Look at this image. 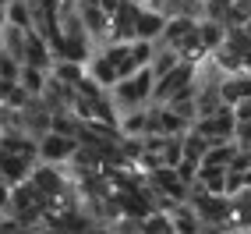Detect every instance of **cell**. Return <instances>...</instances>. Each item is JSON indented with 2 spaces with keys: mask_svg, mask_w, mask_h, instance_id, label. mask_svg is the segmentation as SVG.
Here are the masks:
<instances>
[{
  "mask_svg": "<svg viewBox=\"0 0 251 234\" xmlns=\"http://www.w3.org/2000/svg\"><path fill=\"white\" fill-rule=\"evenodd\" d=\"M209 139L202 135V131H195V128H188L184 131V160H195V163H202V156L209 153Z\"/></svg>",
  "mask_w": 251,
  "mask_h": 234,
  "instance_id": "obj_16",
  "label": "cell"
},
{
  "mask_svg": "<svg viewBox=\"0 0 251 234\" xmlns=\"http://www.w3.org/2000/svg\"><path fill=\"white\" fill-rule=\"evenodd\" d=\"M230 7H233V0H205V18H216V22L226 25Z\"/></svg>",
  "mask_w": 251,
  "mask_h": 234,
  "instance_id": "obj_25",
  "label": "cell"
},
{
  "mask_svg": "<svg viewBox=\"0 0 251 234\" xmlns=\"http://www.w3.org/2000/svg\"><path fill=\"white\" fill-rule=\"evenodd\" d=\"M177 50H180V57H184V60H195V64H202V60L209 57V46L202 43V36H198V29L191 32L188 39H180V46H177Z\"/></svg>",
  "mask_w": 251,
  "mask_h": 234,
  "instance_id": "obj_19",
  "label": "cell"
},
{
  "mask_svg": "<svg viewBox=\"0 0 251 234\" xmlns=\"http://www.w3.org/2000/svg\"><path fill=\"white\" fill-rule=\"evenodd\" d=\"M142 234H174V216L166 209H152L142 216Z\"/></svg>",
  "mask_w": 251,
  "mask_h": 234,
  "instance_id": "obj_18",
  "label": "cell"
},
{
  "mask_svg": "<svg viewBox=\"0 0 251 234\" xmlns=\"http://www.w3.org/2000/svg\"><path fill=\"white\" fill-rule=\"evenodd\" d=\"M75 149H78V139L75 135L46 131V135L39 139V160H46V163H71Z\"/></svg>",
  "mask_w": 251,
  "mask_h": 234,
  "instance_id": "obj_4",
  "label": "cell"
},
{
  "mask_svg": "<svg viewBox=\"0 0 251 234\" xmlns=\"http://www.w3.org/2000/svg\"><path fill=\"white\" fill-rule=\"evenodd\" d=\"M166 29V11H152V7H142L138 11V22H135V32L142 39H159ZM135 36V39H138Z\"/></svg>",
  "mask_w": 251,
  "mask_h": 234,
  "instance_id": "obj_12",
  "label": "cell"
},
{
  "mask_svg": "<svg viewBox=\"0 0 251 234\" xmlns=\"http://www.w3.org/2000/svg\"><path fill=\"white\" fill-rule=\"evenodd\" d=\"M75 92H78L75 86H68V82H64V78H57V75H50V78H46V89H43L39 96H43V103L57 114V110H71V103H75Z\"/></svg>",
  "mask_w": 251,
  "mask_h": 234,
  "instance_id": "obj_6",
  "label": "cell"
},
{
  "mask_svg": "<svg viewBox=\"0 0 251 234\" xmlns=\"http://www.w3.org/2000/svg\"><path fill=\"white\" fill-rule=\"evenodd\" d=\"M32 167H36V160H28L22 153H11V149H0V177L7 181V185H18V181H25L32 174Z\"/></svg>",
  "mask_w": 251,
  "mask_h": 234,
  "instance_id": "obj_8",
  "label": "cell"
},
{
  "mask_svg": "<svg viewBox=\"0 0 251 234\" xmlns=\"http://www.w3.org/2000/svg\"><path fill=\"white\" fill-rule=\"evenodd\" d=\"M191 128L202 131L209 142H226V139H233V131H237V114H233L230 103H223L220 110L209 114V117H195Z\"/></svg>",
  "mask_w": 251,
  "mask_h": 234,
  "instance_id": "obj_2",
  "label": "cell"
},
{
  "mask_svg": "<svg viewBox=\"0 0 251 234\" xmlns=\"http://www.w3.org/2000/svg\"><path fill=\"white\" fill-rule=\"evenodd\" d=\"M237 139H226V142H212L209 146V153L202 156V163H209V167H230V160H233V153H237Z\"/></svg>",
  "mask_w": 251,
  "mask_h": 234,
  "instance_id": "obj_15",
  "label": "cell"
},
{
  "mask_svg": "<svg viewBox=\"0 0 251 234\" xmlns=\"http://www.w3.org/2000/svg\"><path fill=\"white\" fill-rule=\"evenodd\" d=\"M212 60L220 64L226 75H241V71H248V64H244V57H241V50L233 46V43H220V46L212 50Z\"/></svg>",
  "mask_w": 251,
  "mask_h": 234,
  "instance_id": "obj_13",
  "label": "cell"
},
{
  "mask_svg": "<svg viewBox=\"0 0 251 234\" xmlns=\"http://www.w3.org/2000/svg\"><path fill=\"white\" fill-rule=\"evenodd\" d=\"M174 216V234H198L202 231V220H198V213L191 209V203H177L170 209Z\"/></svg>",
  "mask_w": 251,
  "mask_h": 234,
  "instance_id": "obj_14",
  "label": "cell"
},
{
  "mask_svg": "<svg viewBox=\"0 0 251 234\" xmlns=\"http://www.w3.org/2000/svg\"><path fill=\"white\" fill-rule=\"evenodd\" d=\"M78 11H81V22H85L92 43L106 46V36H110V14L103 11L99 0H78Z\"/></svg>",
  "mask_w": 251,
  "mask_h": 234,
  "instance_id": "obj_5",
  "label": "cell"
},
{
  "mask_svg": "<svg viewBox=\"0 0 251 234\" xmlns=\"http://www.w3.org/2000/svg\"><path fill=\"white\" fill-rule=\"evenodd\" d=\"M7 4H11V0H0V7H7Z\"/></svg>",
  "mask_w": 251,
  "mask_h": 234,
  "instance_id": "obj_30",
  "label": "cell"
},
{
  "mask_svg": "<svg viewBox=\"0 0 251 234\" xmlns=\"http://www.w3.org/2000/svg\"><path fill=\"white\" fill-rule=\"evenodd\" d=\"M78 128H81V117L75 110H57L53 114V128H50V131H60V135H75L78 139Z\"/></svg>",
  "mask_w": 251,
  "mask_h": 234,
  "instance_id": "obj_23",
  "label": "cell"
},
{
  "mask_svg": "<svg viewBox=\"0 0 251 234\" xmlns=\"http://www.w3.org/2000/svg\"><path fill=\"white\" fill-rule=\"evenodd\" d=\"M152 131V107H138V110H127L124 117H121V135H149Z\"/></svg>",
  "mask_w": 251,
  "mask_h": 234,
  "instance_id": "obj_11",
  "label": "cell"
},
{
  "mask_svg": "<svg viewBox=\"0 0 251 234\" xmlns=\"http://www.w3.org/2000/svg\"><path fill=\"white\" fill-rule=\"evenodd\" d=\"M152 89H156L152 68H138L135 75H124L110 92H113L117 110H138V107H145L149 99H152Z\"/></svg>",
  "mask_w": 251,
  "mask_h": 234,
  "instance_id": "obj_1",
  "label": "cell"
},
{
  "mask_svg": "<svg viewBox=\"0 0 251 234\" xmlns=\"http://www.w3.org/2000/svg\"><path fill=\"white\" fill-rule=\"evenodd\" d=\"M198 36H202V43L209 46V54H212L220 43H226V25L216 22V18H202V22H198Z\"/></svg>",
  "mask_w": 251,
  "mask_h": 234,
  "instance_id": "obj_17",
  "label": "cell"
},
{
  "mask_svg": "<svg viewBox=\"0 0 251 234\" xmlns=\"http://www.w3.org/2000/svg\"><path fill=\"white\" fill-rule=\"evenodd\" d=\"M241 149H251V121H237V131H233Z\"/></svg>",
  "mask_w": 251,
  "mask_h": 234,
  "instance_id": "obj_27",
  "label": "cell"
},
{
  "mask_svg": "<svg viewBox=\"0 0 251 234\" xmlns=\"http://www.w3.org/2000/svg\"><path fill=\"white\" fill-rule=\"evenodd\" d=\"M177 174H180L184 185L191 188L195 181H198V163H195V160H180V163H177Z\"/></svg>",
  "mask_w": 251,
  "mask_h": 234,
  "instance_id": "obj_26",
  "label": "cell"
},
{
  "mask_svg": "<svg viewBox=\"0 0 251 234\" xmlns=\"http://www.w3.org/2000/svg\"><path fill=\"white\" fill-rule=\"evenodd\" d=\"M22 78V60L11 57L4 46H0V82H18Z\"/></svg>",
  "mask_w": 251,
  "mask_h": 234,
  "instance_id": "obj_24",
  "label": "cell"
},
{
  "mask_svg": "<svg viewBox=\"0 0 251 234\" xmlns=\"http://www.w3.org/2000/svg\"><path fill=\"white\" fill-rule=\"evenodd\" d=\"M244 29H248V32H251V18H248V25H244Z\"/></svg>",
  "mask_w": 251,
  "mask_h": 234,
  "instance_id": "obj_31",
  "label": "cell"
},
{
  "mask_svg": "<svg viewBox=\"0 0 251 234\" xmlns=\"http://www.w3.org/2000/svg\"><path fill=\"white\" fill-rule=\"evenodd\" d=\"M226 43H233V46L241 50V57H244L248 71H251V32L244 25H233V29H226Z\"/></svg>",
  "mask_w": 251,
  "mask_h": 234,
  "instance_id": "obj_21",
  "label": "cell"
},
{
  "mask_svg": "<svg viewBox=\"0 0 251 234\" xmlns=\"http://www.w3.org/2000/svg\"><path fill=\"white\" fill-rule=\"evenodd\" d=\"M198 22L202 18H188V14H166V29H163V43H170V46H180V39H188L191 32L198 29Z\"/></svg>",
  "mask_w": 251,
  "mask_h": 234,
  "instance_id": "obj_10",
  "label": "cell"
},
{
  "mask_svg": "<svg viewBox=\"0 0 251 234\" xmlns=\"http://www.w3.org/2000/svg\"><path fill=\"white\" fill-rule=\"evenodd\" d=\"M202 4H205V0H202Z\"/></svg>",
  "mask_w": 251,
  "mask_h": 234,
  "instance_id": "obj_32",
  "label": "cell"
},
{
  "mask_svg": "<svg viewBox=\"0 0 251 234\" xmlns=\"http://www.w3.org/2000/svg\"><path fill=\"white\" fill-rule=\"evenodd\" d=\"M152 57H156V39H131V60L138 64V68H149L152 64Z\"/></svg>",
  "mask_w": 251,
  "mask_h": 234,
  "instance_id": "obj_22",
  "label": "cell"
},
{
  "mask_svg": "<svg viewBox=\"0 0 251 234\" xmlns=\"http://www.w3.org/2000/svg\"><path fill=\"white\" fill-rule=\"evenodd\" d=\"M99 4H103V11L110 14V18H113V14H117V7H121L124 4V0H99Z\"/></svg>",
  "mask_w": 251,
  "mask_h": 234,
  "instance_id": "obj_29",
  "label": "cell"
},
{
  "mask_svg": "<svg viewBox=\"0 0 251 234\" xmlns=\"http://www.w3.org/2000/svg\"><path fill=\"white\" fill-rule=\"evenodd\" d=\"M195 71H198V64L180 57V64L174 71H166L163 78H156V89H152V99H149V103H170L174 92H180L184 86H191V82H195Z\"/></svg>",
  "mask_w": 251,
  "mask_h": 234,
  "instance_id": "obj_3",
  "label": "cell"
},
{
  "mask_svg": "<svg viewBox=\"0 0 251 234\" xmlns=\"http://www.w3.org/2000/svg\"><path fill=\"white\" fill-rule=\"evenodd\" d=\"M85 71L99 82V86H103V89H113L117 86V82H121V68H117V64L103 54V50H99V54H92L89 57V64H85Z\"/></svg>",
  "mask_w": 251,
  "mask_h": 234,
  "instance_id": "obj_9",
  "label": "cell"
},
{
  "mask_svg": "<svg viewBox=\"0 0 251 234\" xmlns=\"http://www.w3.org/2000/svg\"><path fill=\"white\" fill-rule=\"evenodd\" d=\"M53 50H50V43H46V36L39 29H28V36H25V64H36V68H43V71H50L53 68Z\"/></svg>",
  "mask_w": 251,
  "mask_h": 234,
  "instance_id": "obj_7",
  "label": "cell"
},
{
  "mask_svg": "<svg viewBox=\"0 0 251 234\" xmlns=\"http://www.w3.org/2000/svg\"><path fill=\"white\" fill-rule=\"evenodd\" d=\"M46 78H50V71H43V68H36V64H22V86L32 92V96H39L43 89H46Z\"/></svg>",
  "mask_w": 251,
  "mask_h": 234,
  "instance_id": "obj_20",
  "label": "cell"
},
{
  "mask_svg": "<svg viewBox=\"0 0 251 234\" xmlns=\"http://www.w3.org/2000/svg\"><path fill=\"white\" fill-rule=\"evenodd\" d=\"M233 114H237V121H251V96H244L237 107H233Z\"/></svg>",
  "mask_w": 251,
  "mask_h": 234,
  "instance_id": "obj_28",
  "label": "cell"
}]
</instances>
